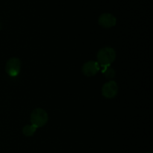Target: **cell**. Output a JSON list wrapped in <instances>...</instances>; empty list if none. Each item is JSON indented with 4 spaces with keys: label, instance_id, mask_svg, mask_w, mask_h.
<instances>
[{
    "label": "cell",
    "instance_id": "52a82bcc",
    "mask_svg": "<svg viewBox=\"0 0 153 153\" xmlns=\"http://www.w3.org/2000/svg\"><path fill=\"white\" fill-rule=\"evenodd\" d=\"M36 130H37V128L35 126H34L33 125H27L25 126H24L23 128H22V133L25 136H27V137H31V136H32L35 133Z\"/></svg>",
    "mask_w": 153,
    "mask_h": 153
},
{
    "label": "cell",
    "instance_id": "7a4b0ae2",
    "mask_svg": "<svg viewBox=\"0 0 153 153\" xmlns=\"http://www.w3.org/2000/svg\"><path fill=\"white\" fill-rule=\"evenodd\" d=\"M47 113L42 108H36L31 114V122L36 128L44 126L48 121Z\"/></svg>",
    "mask_w": 153,
    "mask_h": 153
},
{
    "label": "cell",
    "instance_id": "8992f818",
    "mask_svg": "<svg viewBox=\"0 0 153 153\" xmlns=\"http://www.w3.org/2000/svg\"><path fill=\"white\" fill-rule=\"evenodd\" d=\"M100 67L98 62L90 61L85 63L82 67V73L88 77L94 76L100 71Z\"/></svg>",
    "mask_w": 153,
    "mask_h": 153
},
{
    "label": "cell",
    "instance_id": "ba28073f",
    "mask_svg": "<svg viewBox=\"0 0 153 153\" xmlns=\"http://www.w3.org/2000/svg\"><path fill=\"white\" fill-rule=\"evenodd\" d=\"M115 76V72L113 69H108L106 70L105 72V76L108 78V79H111V78H113L114 76Z\"/></svg>",
    "mask_w": 153,
    "mask_h": 153
},
{
    "label": "cell",
    "instance_id": "6da1fadb",
    "mask_svg": "<svg viewBox=\"0 0 153 153\" xmlns=\"http://www.w3.org/2000/svg\"><path fill=\"white\" fill-rule=\"evenodd\" d=\"M97 58L99 64L102 67H108L114 61L116 52L111 47H104L99 50Z\"/></svg>",
    "mask_w": 153,
    "mask_h": 153
},
{
    "label": "cell",
    "instance_id": "277c9868",
    "mask_svg": "<svg viewBox=\"0 0 153 153\" xmlns=\"http://www.w3.org/2000/svg\"><path fill=\"white\" fill-rule=\"evenodd\" d=\"M118 94L117 84L114 81H110L104 84L102 88V94L107 99H111L116 97Z\"/></svg>",
    "mask_w": 153,
    "mask_h": 153
},
{
    "label": "cell",
    "instance_id": "5b68a950",
    "mask_svg": "<svg viewBox=\"0 0 153 153\" xmlns=\"http://www.w3.org/2000/svg\"><path fill=\"white\" fill-rule=\"evenodd\" d=\"M99 25L105 28H109L114 27L117 23V19L113 14L109 13H105L100 15L98 19Z\"/></svg>",
    "mask_w": 153,
    "mask_h": 153
},
{
    "label": "cell",
    "instance_id": "3957f363",
    "mask_svg": "<svg viewBox=\"0 0 153 153\" xmlns=\"http://www.w3.org/2000/svg\"><path fill=\"white\" fill-rule=\"evenodd\" d=\"M21 69L20 60L18 58H11L7 61L5 66V71L10 77H16Z\"/></svg>",
    "mask_w": 153,
    "mask_h": 153
}]
</instances>
